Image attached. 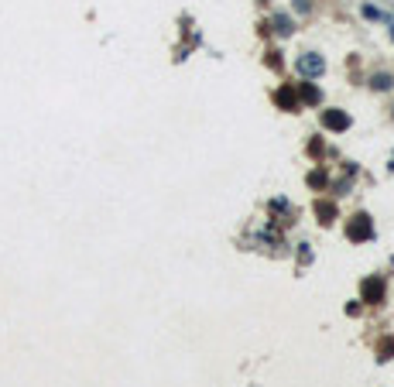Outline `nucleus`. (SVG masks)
Here are the masks:
<instances>
[{"label": "nucleus", "mask_w": 394, "mask_h": 387, "mask_svg": "<svg viewBox=\"0 0 394 387\" xmlns=\"http://www.w3.org/2000/svg\"><path fill=\"white\" fill-rule=\"evenodd\" d=\"M298 69H302L305 76H315V72H322V58H319V55H305L302 62H298Z\"/></svg>", "instance_id": "f257e3e1"}, {"label": "nucleus", "mask_w": 394, "mask_h": 387, "mask_svg": "<svg viewBox=\"0 0 394 387\" xmlns=\"http://www.w3.org/2000/svg\"><path fill=\"white\" fill-rule=\"evenodd\" d=\"M363 17H370V21H384V24H391V21H387V14H384V11H377L374 4H363Z\"/></svg>", "instance_id": "f03ea898"}, {"label": "nucleus", "mask_w": 394, "mask_h": 387, "mask_svg": "<svg viewBox=\"0 0 394 387\" xmlns=\"http://www.w3.org/2000/svg\"><path fill=\"white\" fill-rule=\"evenodd\" d=\"M326 124L333 127V130H343V127L349 124V117H343V113H326Z\"/></svg>", "instance_id": "7ed1b4c3"}, {"label": "nucleus", "mask_w": 394, "mask_h": 387, "mask_svg": "<svg viewBox=\"0 0 394 387\" xmlns=\"http://www.w3.org/2000/svg\"><path fill=\"white\" fill-rule=\"evenodd\" d=\"M274 24H278V31H281V34L292 31V21H288V17H274Z\"/></svg>", "instance_id": "20e7f679"}, {"label": "nucleus", "mask_w": 394, "mask_h": 387, "mask_svg": "<svg viewBox=\"0 0 394 387\" xmlns=\"http://www.w3.org/2000/svg\"><path fill=\"white\" fill-rule=\"evenodd\" d=\"M374 82H377V89H391V76H377Z\"/></svg>", "instance_id": "39448f33"}]
</instances>
